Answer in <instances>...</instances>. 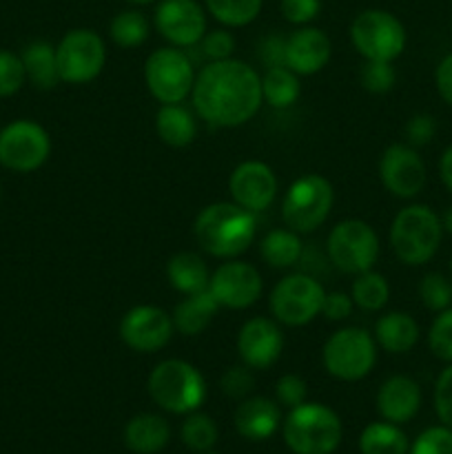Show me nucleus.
Wrapping results in <instances>:
<instances>
[{"mask_svg":"<svg viewBox=\"0 0 452 454\" xmlns=\"http://www.w3.org/2000/svg\"><path fill=\"white\" fill-rule=\"evenodd\" d=\"M282 16L292 25H308L319 16L322 3L319 0H282Z\"/></svg>","mask_w":452,"mask_h":454,"instance_id":"a18cd8bd","label":"nucleus"},{"mask_svg":"<svg viewBox=\"0 0 452 454\" xmlns=\"http://www.w3.org/2000/svg\"><path fill=\"white\" fill-rule=\"evenodd\" d=\"M51 155V137L34 120H13L0 129V164L13 173H34Z\"/></svg>","mask_w":452,"mask_h":454,"instance_id":"ddd939ff","label":"nucleus"},{"mask_svg":"<svg viewBox=\"0 0 452 454\" xmlns=\"http://www.w3.org/2000/svg\"><path fill=\"white\" fill-rule=\"evenodd\" d=\"M235 428L244 439L264 442L279 428V406L269 397H246L235 411Z\"/></svg>","mask_w":452,"mask_h":454,"instance_id":"4be33fe9","label":"nucleus"},{"mask_svg":"<svg viewBox=\"0 0 452 454\" xmlns=\"http://www.w3.org/2000/svg\"><path fill=\"white\" fill-rule=\"evenodd\" d=\"M353 297L348 293H341V291H332L326 293L323 297V304H322V315L331 322H344V319L350 317L353 313Z\"/></svg>","mask_w":452,"mask_h":454,"instance_id":"de8ad7c7","label":"nucleus"},{"mask_svg":"<svg viewBox=\"0 0 452 454\" xmlns=\"http://www.w3.org/2000/svg\"><path fill=\"white\" fill-rule=\"evenodd\" d=\"M328 262L346 275L366 273L379 257V238L363 220H341L326 242Z\"/></svg>","mask_w":452,"mask_h":454,"instance_id":"9d476101","label":"nucleus"},{"mask_svg":"<svg viewBox=\"0 0 452 454\" xmlns=\"http://www.w3.org/2000/svg\"><path fill=\"white\" fill-rule=\"evenodd\" d=\"M260 253L270 269H291L300 262L301 253H304V244H301L300 233L286 226V229L269 231L261 238Z\"/></svg>","mask_w":452,"mask_h":454,"instance_id":"c85d7f7f","label":"nucleus"},{"mask_svg":"<svg viewBox=\"0 0 452 454\" xmlns=\"http://www.w3.org/2000/svg\"><path fill=\"white\" fill-rule=\"evenodd\" d=\"M182 442L195 452L211 450L217 442L215 421L202 412H189V417L182 424Z\"/></svg>","mask_w":452,"mask_h":454,"instance_id":"f704fd0d","label":"nucleus"},{"mask_svg":"<svg viewBox=\"0 0 452 454\" xmlns=\"http://www.w3.org/2000/svg\"><path fill=\"white\" fill-rule=\"evenodd\" d=\"M419 297L425 309L441 313L452 304V284L448 282L446 275L428 273L419 284Z\"/></svg>","mask_w":452,"mask_h":454,"instance_id":"c9c22d12","label":"nucleus"},{"mask_svg":"<svg viewBox=\"0 0 452 454\" xmlns=\"http://www.w3.org/2000/svg\"><path fill=\"white\" fill-rule=\"evenodd\" d=\"M434 82H437L439 96L452 106V53H448V56L439 62L437 71H434Z\"/></svg>","mask_w":452,"mask_h":454,"instance_id":"8fccbe9b","label":"nucleus"},{"mask_svg":"<svg viewBox=\"0 0 452 454\" xmlns=\"http://www.w3.org/2000/svg\"><path fill=\"white\" fill-rule=\"evenodd\" d=\"M261 282L260 270L248 262L226 260L224 264L217 266L211 273L208 291L215 297L220 309L242 310L255 304L261 297Z\"/></svg>","mask_w":452,"mask_h":454,"instance_id":"2eb2a0df","label":"nucleus"},{"mask_svg":"<svg viewBox=\"0 0 452 454\" xmlns=\"http://www.w3.org/2000/svg\"><path fill=\"white\" fill-rule=\"evenodd\" d=\"M359 82L370 93H388L397 82L393 62L363 60L362 71H359Z\"/></svg>","mask_w":452,"mask_h":454,"instance_id":"e433bc0d","label":"nucleus"},{"mask_svg":"<svg viewBox=\"0 0 452 454\" xmlns=\"http://www.w3.org/2000/svg\"><path fill=\"white\" fill-rule=\"evenodd\" d=\"M195 242L217 260H238L257 238L255 213L235 202H213L193 222Z\"/></svg>","mask_w":452,"mask_h":454,"instance_id":"f03ea898","label":"nucleus"},{"mask_svg":"<svg viewBox=\"0 0 452 454\" xmlns=\"http://www.w3.org/2000/svg\"><path fill=\"white\" fill-rule=\"evenodd\" d=\"M193 109L211 127H242L261 106V75L235 58L208 62L195 75Z\"/></svg>","mask_w":452,"mask_h":454,"instance_id":"f257e3e1","label":"nucleus"},{"mask_svg":"<svg viewBox=\"0 0 452 454\" xmlns=\"http://www.w3.org/2000/svg\"><path fill=\"white\" fill-rule=\"evenodd\" d=\"M264 0H204L208 13L226 27L251 25L261 12Z\"/></svg>","mask_w":452,"mask_h":454,"instance_id":"72a5a7b5","label":"nucleus"},{"mask_svg":"<svg viewBox=\"0 0 452 454\" xmlns=\"http://www.w3.org/2000/svg\"><path fill=\"white\" fill-rule=\"evenodd\" d=\"M155 133L167 146L184 149L195 140L198 122L184 105H160L155 114Z\"/></svg>","mask_w":452,"mask_h":454,"instance_id":"bb28decb","label":"nucleus"},{"mask_svg":"<svg viewBox=\"0 0 452 454\" xmlns=\"http://www.w3.org/2000/svg\"><path fill=\"white\" fill-rule=\"evenodd\" d=\"M421 388L406 375H394L381 384L377 393V411L390 424H406L419 412Z\"/></svg>","mask_w":452,"mask_h":454,"instance_id":"412c9836","label":"nucleus"},{"mask_svg":"<svg viewBox=\"0 0 452 454\" xmlns=\"http://www.w3.org/2000/svg\"><path fill=\"white\" fill-rule=\"evenodd\" d=\"M437 133V122L433 115L417 114L406 124V140L410 146H425Z\"/></svg>","mask_w":452,"mask_h":454,"instance_id":"49530a36","label":"nucleus"},{"mask_svg":"<svg viewBox=\"0 0 452 454\" xmlns=\"http://www.w3.org/2000/svg\"><path fill=\"white\" fill-rule=\"evenodd\" d=\"M60 82L87 84L102 74L106 62V44L93 29H71L56 47Z\"/></svg>","mask_w":452,"mask_h":454,"instance_id":"f8f14e48","label":"nucleus"},{"mask_svg":"<svg viewBox=\"0 0 452 454\" xmlns=\"http://www.w3.org/2000/svg\"><path fill=\"white\" fill-rule=\"evenodd\" d=\"M20 58L22 65H25L27 80H29L35 89L49 91V89H53L60 82L56 47H53V44L44 43V40H35V43L27 44Z\"/></svg>","mask_w":452,"mask_h":454,"instance_id":"cd10ccee","label":"nucleus"},{"mask_svg":"<svg viewBox=\"0 0 452 454\" xmlns=\"http://www.w3.org/2000/svg\"><path fill=\"white\" fill-rule=\"evenodd\" d=\"M300 75L282 67H269L261 75V98L275 109H286L300 98Z\"/></svg>","mask_w":452,"mask_h":454,"instance_id":"c756f323","label":"nucleus"},{"mask_svg":"<svg viewBox=\"0 0 452 454\" xmlns=\"http://www.w3.org/2000/svg\"><path fill=\"white\" fill-rule=\"evenodd\" d=\"M335 204L331 180L319 173L297 177L282 200V220L295 233H313L328 220Z\"/></svg>","mask_w":452,"mask_h":454,"instance_id":"423d86ee","label":"nucleus"},{"mask_svg":"<svg viewBox=\"0 0 452 454\" xmlns=\"http://www.w3.org/2000/svg\"><path fill=\"white\" fill-rule=\"evenodd\" d=\"M332 44L331 38L317 27H300L286 38L284 65L297 75L319 74L331 62Z\"/></svg>","mask_w":452,"mask_h":454,"instance_id":"aec40b11","label":"nucleus"},{"mask_svg":"<svg viewBox=\"0 0 452 454\" xmlns=\"http://www.w3.org/2000/svg\"><path fill=\"white\" fill-rule=\"evenodd\" d=\"M173 331H175V326H173L171 315L160 306L151 304L133 306L131 310H127L124 317L120 319L118 328L124 346L142 355L162 350L171 341Z\"/></svg>","mask_w":452,"mask_h":454,"instance_id":"4468645a","label":"nucleus"},{"mask_svg":"<svg viewBox=\"0 0 452 454\" xmlns=\"http://www.w3.org/2000/svg\"><path fill=\"white\" fill-rule=\"evenodd\" d=\"M0 198H3V189H0Z\"/></svg>","mask_w":452,"mask_h":454,"instance_id":"6e6d98bb","label":"nucleus"},{"mask_svg":"<svg viewBox=\"0 0 452 454\" xmlns=\"http://www.w3.org/2000/svg\"><path fill=\"white\" fill-rule=\"evenodd\" d=\"M441 224H443V231H448V233L452 235V207H448V211L443 213Z\"/></svg>","mask_w":452,"mask_h":454,"instance_id":"603ef678","label":"nucleus"},{"mask_svg":"<svg viewBox=\"0 0 452 454\" xmlns=\"http://www.w3.org/2000/svg\"><path fill=\"white\" fill-rule=\"evenodd\" d=\"M350 40L363 60L393 62L406 49V29L390 12L366 9L350 25Z\"/></svg>","mask_w":452,"mask_h":454,"instance_id":"9b49d317","label":"nucleus"},{"mask_svg":"<svg viewBox=\"0 0 452 454\" xmlns=\"http://www.w3.org/2000/svg\"><path fill=\"white\" fill-rule=\"evenodd\" d=\"M441 238V217L425 204L401 208L390 226V247L397 260L406 266H421L433 260Z\"/></svg>","mask_w":452,"mask_h":454,"instance_id":"7ed1b4c3","label":"nucleus"},{"mask_svg":"<svg viewBox=\"0 0 452 454\" xmlns=\"http://www.w3.org/2000/svg\"><path fill=\"white\" fill-rule=\"evenodd\" d=\"M144 82L160 105H182L195 84L193 60L180 47L155 49L144 62Z\"/></svg>","mask_w":452,"mask_h":454,"instance_id":"6e6552de","label":"nucleus"},{"mask_svg":"<svg viewBox=\"0 0 452 454\" xmlns=\"http://www.w3.org/2000/svg\"><path fill=\"white\" fill-rule=\"evenodd\" d=\"M149 20L144 18V13L136 12V9L115 13L109 25L111 40L122 49H136L144 44L146 38H149Z\"/></svg>","mask_w":452,"mask_h":454,"instance_id":"473e14b6","label":"nucleus"},{"mask_svg":"<svg viewBox=\"0 0 452 454\" xmlns=\"http://www.w3.org/2000/svg\"><path fill=\"white\" fill-rule=\"evenodd\" d=\"M375 341L390 355L410 353L419 341V324L408 313H386L375 324Z\"/></svg>","mask_w":452,"mask_h":454,"instance_id":"b1692460","label":"nucleus"},{"mask_svg":"<svg viewBox=\"0 0 452 454\" xmlns=\"http://www.w3.org/2000/svg\"><path fill=\"white\" fill-rule=\"evenodd\" d=\"M167 279L182 295H193L208 288L211 273L202 255L191 251H182L173 255L167 264Z\"/></svg>","mask_w":452,"mask_h":454,"instance_id":"a878e982","label":"nucleus"},{"mask_svg":"<svg viewBox=\"0 0 452 454\" xmlns=\"http://www.w3.org/2000/svg\"><path fill=\"white\" fill-rule=\"evenodd\" d=\"M439 176H441L443 184L448 186V191H452V145L443 151L441 162H439Z\"/></svg>","mask_w":452,"mask_h":454,"instance_id":"3c124183","label":"nucleus"},{"mask_svg":"<svg viewBox=\"0 0 452 454\" xmlns=\"http://www.w3.org/2000/svg\"><path fill=\"white\" fill-rule=\"evenodd\" d=\"M286 53V38L284 35H269L260 44V60L269 67H282Z\"/></svg>","mask_w":452,"mask_h":454,"instance_id":"09e8293b","label":"nucleus"},{"mask_svg":"<svg viewBox=\"0 0 452 454\" xmlns=\"http://www.w3.org/2000/svg\"><path fill=\"white\" fill-rule=\"evenodd\" d=\"M202 44V53L211 62L215 60H226V58L233 56L235 51V38L230 31L226 29H213L204 34V38L199 40Z\"/></svg>","mask_w":452,"mask_h":454,"instance_id":"37998d69","label":"nucleus"},{"mask_svg":"<svg viewBox=\"0 0 452 454\" xmlns=\"http://www.w3.org/2000/svg\"><path fill=\"white\" fill-rule=\"evenodd\" d=\"M155 29L173 47L191 49L207 34V13L195 0H160L155 7Z\"/></svg>","mask_w":452,"mask_h":454,"instance_id":"dca6fc26","label":"nucleus"},{"mask_svg":"<svg viewBox=\"0 0 452 454\" xmlns=\"http://www.w3.org/2000/svg\"><path fill=\"white\" fill-rule=\"evenodd\" d=\"M428 344L434 357L452 364V309L441 310L434 317L433 326L428 333Z\"/></svg>","mask_w":452,"mask_h":454,"instance_id":"58836bf2","label":"nucleus"},{"mask_svg":"<svg viewBox=\"0 0 452 454\" xmlns=\"http://www.w3.org/2000/svg\"><path fill=\"white\" fill-rule=\"evenodd\" d=\"M410 454H452V428L437 426L424 430L412 443Z\"/></svg>","mask_w":452,"mask_h":454,"instance_id":"ea45409f","label":"nucleus"},{"mask_svg":"<svg viewBox=\"0 0 452 454\" xmlns=\"http://www.w3.org/2000/svg\"><path fill=\"white\" fill-rule=\"evenodd\" d=\"M151 399L162 411L175 415L195 412L207 399V381L193 364L184 359H164L151 371L146 381Z\"/></svg>","mask_w":452,"mask_h":454,"instance_id":"20e7f679","label":"nucleus"},{"mask_svg":"<svg viewBox=\"0 0 452 454\" xmlns=\"http://www.w3.org/2000/svg\"><path fill=\"white\" fill-rule=\"evenodd\" d=\"M284 348V335L279 322L270 317H251L238 333L239 359L248 368L266 371L279 359Z\"/></svg>","mask_w":452,"mask_h":454,"instance_id":"6ab92c4d","label":"nucleus"},{"mask_svg":"<svg viewBox=\"0 0 452 454\" xmlns=\"http://www.w3.org/2000/svg\"><path fill=\"white\" fill-rule=\"evenodd\" d=\"M350 297L357 309L366 310V313H377L384 309L390 300V286L386 278L375 270H366V273L355 275V282L350 286Z\"/></svg>","mask_w":452,"mask_h":454,"instance_id":"2f4dec72","label":"nucleus"},{"mask_svg":"<svg viewBox=\"0 0 452 454\" xmlns=\"http://www.w3.org/2000/svg\"><path fill=\"white\" fill-rule=\"evenodd\" d=\"M27 74L22 58L13 51L0 49V98H12L25 87Z\"/></svg>","mask_w":452,"mask_h":454,"instance_id":"4c0bfd02","label":"nucleus"},{"mask_svg":"<svg viewBox=\"0 0 452 454\" xmlns=\"http://www.w3.org/2000/svg\"><path fill=\"white\" fill-rule=\"evenodd\" d=\"M323 297L326 288L317 278L308 273H291L275 284L269 309L275 322L284 326H306L322 315Z\"/></svg>","mask_w":452,"mask_h":454,"instance_id":"1a4fd4ad","label":"nucleus"},{"mask_svg":"<svg viewBox=\"0 0 452 454\" xmlns=\"http://www.w3.org/2000/svg\"><path fill=\"white\" fill-rule=\"evenodd\" d=\"M171 439V428L160 415H136L124 428V443L136 454H155Z\"/></svg>","mask_w":452,"mask_h":454,"instance_id":"393cba45","label":"nucleus"},{"mask_svg":"<svg viewBox=\"0 0 452 454\" xmlns=\"http://www.w3.org/2000/svg\"><path fill=\"white\" fill-rule=\"evenodd\" d=\"M434 408L443 426L452 428V364L439 375L434 386Z\"/></svg>","mask_w":452,"mask_h":454,"instance_id":"c03bdc74","label":"nucleus"},{"mask_svg":"<svg viewBox=\"0 0 452 454\" xmlns=\"http://www.w3.org/2000/svg\"><path fill=\"white\" fill-rule=\"evenodd\" d=\"M362 454H406L408 437L390 421H375L366 426L359 437Z\"/></svg>","mask_w":452,"mask_h":454,"instance_id":"7c9ffc66","label":"nucleus"},{"mask_svg":"<svg viewBox=\"0 0 452 454\" xmlns=\"http://www.w3.org/2000/svg\"><path fill=\"white\" fill-rule=\"evenodd\" d=\"M450 273H452V260H450Z\"/></svg>","mask_w":452,"mask_h":454,"instance_id":"5fc2aeb1","label":"nucleus"},{"mask_svg":"<svg viewBox=\"0 0 452 454\" xmlns=\"http://www.w3.org/2000/svg\"><path fill=\"white\" fill-rule=\"evenodd\" d=\"M222 393L229 395L230 399H246L255 388V377H253L251 368L246 364L242 366H233L222 375L220 380Z\"/></svg>","mask_w":452,"mask_h":454,"instance_id":"a19ab883","label":"nucleus"},{"mask_svg":"<svg viewBox=\"0 0 452 454\" xmlns=\"http://www.w3.org/2000/svg\"><path fill=\"white\" fill-rule=\"evenodd\" d=\"M322 362L328 375L339 381H359L375 368L377 341L357 326L332 333L322 348Z\"/></svg>","mask_w":452,"mask_h":454,"instance_id":"0eeeda50","label":"nucleus"},{"mask_svg":"<svg viewBox=\"0 0 452 454\" xmlns=\"http://www.w3.org/2000/svg\"><path fill=\"white\" fill-rule=\"evenodd\" d=\"M284 442L295 454H331L341 442V421L323 403H301L284 421Z\"/></svg>","mask_w":452,"mask_h":454,"instance_id":"39448f33","label":"nucleus"},{"mask_svg":"<svg viewBox=\"0 0 452 454\" xmlns=\"http://www.w3.org/2000/svg\"><path fill=\"white\" fill-rule=\"evenodd\" d=\"M381 184L394 198L410 200L425 186V164L415 146L390 145L379 160Z\"/></svg>","mask_w":452,"mask_h":454,"instance_id":"a211bd4d","label":"nucleus"},{"mask_svg":"<svg viewBox=\"0 0 452 454\" xmlns=\"http://www.w3.org/2000/svg\"><path fill=\"white\" fill-rule=\"evenodd\" d=\"M129 3H136V4H149V3H155V0H129Z\"/></svg>","mask_w":452,"mask_h":454,"instance_id":"864d4df0","label":"nucleus"},{"mask_svg":"<svg viewBox=\"0 0 452 454\" xmlns=\"http://www.w3.org/2000/svg\"><path fill=\"white\" fill-rule=\"evenodd\" d=\"M277 176L261 160H246L238 164L229 177V191L235 204L251 213H264L277 198Z\"/></svg>","mask_w":452,"mask_h":454,"instance_id":"f3484780","label":"nucleus"},{"mask_svg":"<svg viewBox=\"0 0 452 454\" xmlns=\"http://www.w3.org/2000/svg\"><path fill=\"white\" fill-rule=\"evenodd\" d=\"M306 395H308L306 381L301 380L300 375H292V372L279 377L277 384H275V399H277V403H282V406L291 408V411L306 402Z\"/></svg>","mask_w":452,"mask_h":454,"instance_id":"79ce46f5","label":"nucleus"},{"mask_svg":"<svg viewBox=\"0 0 452 454\" xmlns=\"http://www.w3.org/2000/svg\"><path fill=\"white\" fill-rule=\"evenodd\" d=\"M217 310H220V304L208 288L202 293H193V295H184V300L177 301V306L173 309V326L180 335H202L215 319Z\"/></svg>","mask_w":452,"mask_h":454,"instance_id":"5701e85b","label":"nucleus"}]
</instances>
